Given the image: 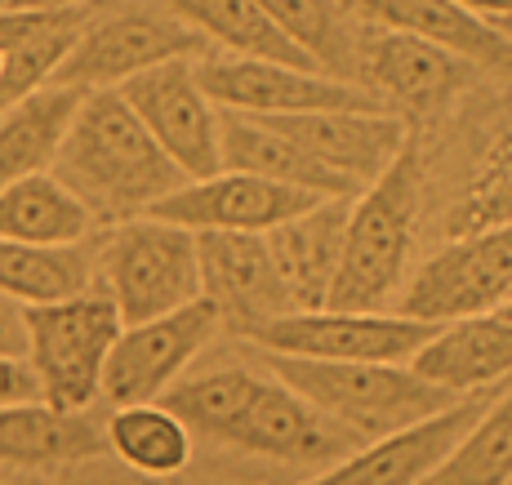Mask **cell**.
<instances>
[{
	"label": "cell",
	"instance_id": "cell-1",
	"mask_svg": "<svg viewBox=\"0 0 512 485\" xmlns=\"http://www.w3.org/2000/svg\"><path fill=\"white\" fill-rule=\"evenodd\" d=\"M161 401L187 423L192 437L250 454V459L281 463V468L321 472L361 445L317 405L285 388L268 365L250 370L241 361H228L196 374L187 370Z\"/></svg>",
	"mask_w": 512,
	"mask_h": 485
},
{
	"label": "cell",
	"instance_id": "cell-2",
	"mask_svg": "<svg viewBox=\"0 0 512 485\" xmlns=\"http://www.w3.org/2000/svg\"><path fill=\"white\" fill-rule=\"evenodd\" d=\"M54 174L94 210V219H139L187 183L165 147L139 121L121 89H90L58 147Z\"/></svg>",
	"mask_w": 512,
	"mask_h": 485
},
{
	"label": "cell",
	"instance_id": "cell-3",
	"mask_svg": "<svg viewBox=\"0 0 512 485\" xmlns=\"http://www.w3.org/2000/svg\"><path fill=\"white\" fill-rule=\"evenodd\" d=\"M423 201V156L410 138L401 156L388 165L361 196L348 205L343 254L334 272L326 308L383 312L406 285V263L415 250Z\"/></svg>",
	"mask_w": 512,
	"mask_h": 485
},
{
	"label": "cell",
	"instance_id": "cell-4",
	"mask_svg": "<svg viewBox=\"0 0 512 485\" xmlns=\"http://www.w3.org/2000/svg\"><path fill=\"white\" fill-rule=\"evenodd\" d=\"M259 356L285 388H294L308 405H317L330 423H339L361 445L392 437L401 428H415V423L441 414L446 405L464 401L432 388L410 365H392V361H312V356H281V352H259Z\"/></svg>",
	"mask_w": 512,
	"mask_h": 485
},
{
	"label": "cell",
	"instance_id": "cell-5",
	"mask_svg": "<svg viewBox=\"0 0 512 485\" xmlns=\"http://www.w3.org/2000/svg\"><path fill=\"white\" fill-rule=\"evenodd\" d=\"M27 312V365L41 383V401L54 410H90L103 397L107 356L121 339L125 321L103 285L76 299L36 303Z\"/></svg>",
	"mask_w": 512,
	"mask_h": 485
},
{
	"label": "cell",
	"instance_id": "cell-6",
	"mask_svg": "<svg viewBox=\"0 0 512 485\" xmlns=\"http://www.w3.org/2000/svg\"><path fill=\"white\" fill-rule=\"evenodd\" d=\"M94 259L107 299L116 303L125 325L179 312L201 299L196 232H187L179 223L152 219V214L125 219L107 232Z\"/></svg>",
	"mask_w": 512,
	"mask_h": 485
},
{
	"label": "cell",
	"instance_id": "cell-7",
	"mask_svg": "<svg viewBox=\"0 0 512 485\" xmlns=\"http://www.w3.org/2000/svg\"><path fill=\"white\" fill-rule=\"evenodd\" d=\"M201 49H205L201 36L161 0L156 5H121L85 18L81 36L67 49L54 81L81 89V94L121 89L130 76L147 72V67H161L170 58H192Z\"/></svg>",
	"mask_w": 512,
	"mask_h": 485
},
{
	"label": "cell",
	"instance_id": "cell-8",
	"mask_svg": "<svg viewBox=\"0 0 512 485\" xmlns=\"http://www.w3.org/2000/svg\"><path fill=\"white\" fill-rule=\"evenodd\" d=\"M437 325L406 312H352V308H308L281 312L250 334L259 352L312 356V361H392L406 365Z\"/></svg>",
	"mask_w": 512,
	"mask_h": 485
},
{
	"label": "cell",
	"instance_id": "cell-9",
	"mask_svg": "<svg viewBox=\"0 0 512 485\" xmlns=\"http://www.w3.org/2000/svg\"><path fill=\"white\" fill-rule=\"evenodd\" d=\"M512 294V223L464 232L401 285L397 312L419 321H459L495 312Z\"/></svg>",
	"mask_w": 512,
	"mask_h": 485
},
{
	"label": "cell",
	"instance_id": "cell-10",
	"mask_svg": "<svg viewBox=\"0 0 512 485\" xmlns=\"http://www.w3.org/2000/svg\"><path fill=\"white\" fill-rule=\"evenodd\" d=\"M205 94L223 112L245 116H303V112H374L383 107L366 85L339 81L317 67L268 63V58H236L219 54L196 63Z\"/></svg>",
	"mask_w": 512,
	"mask_h": 485
},
{
	"label": "cell",
	"instance_id": "cell-11",
	"mask_svg": "<svg viewBox=\"0 0 512 485\" xmlns=\"http://www.w3.org/2000/svg\"><path fill=\"white\" fill-rule=\"evenodd\" d=\"M121 94L187 178H210L223 170V112L205 94L192 58H170L161 67H147L121 85Z\"/></svg>",
	"mask_w": 512,
	"mask_h": 485
},
{
	"label": "cell",
	"instance_id": "cell-12",
	"mask_svg": "<svg viewBox=\"0 0 512 485\" xmlns=\"http://www.w3.org/2000/svg\"><path fill=\"white\" fill-rule=\"evenodd\" d=\"M219 330L223 325H219V312L210 308V299H196L179 312L125 325L112 356H107L103 397L112 405L161 401L192 370L196 356L205 352V343Z\"/></svg>",
	"mask_w": 512,
	"mask_h": 485
},
{
	"label": "cell",
	"instance_id": "cell-13",
	"mask_svg": "<svg viewBox=\"0 0 512 485\" xmlns=\"http://www.w3.org/2000/svg\"><path fill=\"white\" fill-rule=\"evenodd\" d=\"M361 76L388 112H401L406 125L437 121L459 94H464L472 63L450 49L423 41L415 32H388L379 27L374 41L361 45Z\"/></svg>",
	"mask_w": 512,
	"mask_h": 485
},
{
	"label": "cell",
	"instance_id": "cell-14",
	"mask_svg": "<svg viewBox=\"0 0 512 485\" xmlns=\"http://www.w3.org/2000/svg\"><path fill=\"white\" fill-rule=\"evenodd\" d=\"M317 201H326V196H312L303 187L272 183V178L245 170H219L210 178H187L147 214L179 223L187 232H272L277 223L312 210Z\"/></svg>",
	"mask_w": 512,
	"mask_h": 485
},
{
	"label": "cell",
	"instance_id": "cell-15",
	"mask_svg": "<svg viewBox=\"0 0 512 485\" xmlns=\"http://www.w3.org/2000/svg\"><path fill=\"white\" fill-rule=\"evenodd\" d=\"M201 299L219 312V325L250 339L263 321L294 312L263 232H196Z\"/></svg>",
	"mask_w": 512,
	"mask_h": 485
},
{
	"label": "cell",
	"instance_id": "cell-16",
	"mask_svg": "<svg viewBox=\"0 0 512 485\" xmlns=\"http://www.w3.org/2000/svg\"><path fill=\"white\" fill-rule=\"evenodd\" d=\"M285 130L308 156H317L330 174H339L348 187H366L388 170L410 143V125L388 107L374 112H303V116H263Z\"/></svg>",
	"mask_w": 512,
	"mask_h": 485
},
{
	"label": "cell",
	"instance_id": "cell-17",
	"mask_svg": "<svg viewBox=\"0 0 512 485\" xmlns=\"http://www.w3.org/2000/svg\"><path fill=\"white\" fill-rule=\"evenodd\" d=\"M486 401L490 397L481 392V397H464V401L446 405L441 414L415 423V428H401L392 437L357 445L348 459L312 472L299 485H419L441 463V454L472 428V419L481 414Z\"/></svg>",
	"mask_w": 512,
	"mask_h": 485
},
{
	"label": "cell",
	"instance_id": "cell-18",
	"mask_svg": "<svg viewBox=\"0 0 512 485\" xmlns=\"http://www.w3.org/2000/svg\"><path fill=\"white\" fill-rule=\"evenodd\" d=\"M406 365L450 397L495 392L512 379V321L499 312L441 321Z\"/></svg>",
	"mask_w": 512,
	"mask_h": 485
},
{
	"label": "cell",
	"instance_id": "cell-19",
	"mask_svg": "<svg viewBox=\"0 0 512 485\" xmlns=\"http://www.w3.org/2000/svg\"><path fill=\"white\" fill-rule=\"evenodd\" d=\"M357 23L388 27V32H415L423 41L450 49L464 63L512 81V36L499 32L490 18L472 14L459 0H339Z\"/></svg>",
	"mask_w": 512,
	"mask_h": 485
},
{
	"label": "cell",
	"instance_id": "cell-20",
	"mask_svg": "<svg viewBox=\"0 0 512 485\" xmlns=\"http://www.w3.org/2000/svg\"><path fill=\"white\" fill-rule=\"evenodd\" d=\"M107 454V423L49 401L0 405V468H72Z\"/></svg>",
	"mask_w": 512,
	"mask_h": 485
},
{
	"label": "cell",
	"instance_id": "cell-21",
	"mask_svg": "<svg viewBox=\"0 0 512 485\" xmlns=\"http://www.w3.org/2000/svg\"><path fill=\"white\" fill-rule=\"evenodd\" d=\"M343 227H348V201L343 196H326L312 210L263 232L272 263H277L285 290H290V303L299 312L326 308L334 272H339V254H343Z\"/></svg>",
	"mask_w": 512,
	"mask_h": 485
},
{
	"label": "cell",
	"instance_id": "cell-22",
	"mask_svg": "<svg viewBox=\"0 0 512 485\" xmlns=\"http://www.w3.org/2000/svg\"><path fill=\"white\" fill-rule=\"evenodd\" d=\"M219 143H223V170H245V174L272 178V183H290L312 196H343V201L361 196L357 187H348L339 174H330L317 156H308L290 134L277 130L272 121H263V116L223 112Z\"/></svg>",
	"mask_w": 512,
	"mask_h": 485
},
{
	"label": "cell",
	"instance_id": "cell-23",
	"mask_svg": "<svg viewBox=\"0 0 512 485\" xmlns=\"http://www.w3.org/2000/svg\"><path fill=\"white\" fill-rule=\"evenodd\" d=\"M81 98V89L49 81L0 112V187L27 174H45L58 161V147L81 112Z\"/></svg>",
	"mask_w": 512,
	"mask_h": 485
},
{
	"label": "cell",
	"instance_id": "cell-24",
	"mask_svg": "<svg viewBox=\"0 0 512 485\" xmlns=\"http://www.w3.org/2000/svg\"><path fill=\"white\" fill-rule=\"evenodd\" d=\"M94 232V210L58 174H27L0 187V241L81 245Z\"/></svg>",
	"mask_w": 512,
	"mask_h": 485
},
{
	"label": "cell",
	"instance_id": "cell-25",
	"mask_svg": "<svg viewBox=\"0 0 512 485\" xmlns=\"http://www.w3.org/2000/svg\"><path fill=\"white\" fill-rule=\"evenodd\" d=\"M196 450V437L187 423L165 401H139V405H112L107 419V454L134 477L170 481L187 472Z\"/></svg>",
	"mask_w": 512,
	"mask_h": 485
},
{
	"label": "cell",
	"instance_id": "cell-26",
	"mask_svg": "<svg viewBox=\"0 0 512 485\" xmlns=\"http://www.w3.org/2000/svg\"><path fill=\"white\" fill-rule=\"evenodd\" d=\"M161 5H170L205 45H219L223 54L317 67L277 23H272V14L259 5V0H161Z\"/></svg>",
	"mask_w": 512,
	"mask_h": 485
},
{
	"label": "cell",
	"instance_id": "cell-27",
	"mask_svg": "<svg viewBox=\"0 0 512 485\" xmlns=\"http://www.w3.org/2000/svg\"><path fill=\"white\" fill-rule=\"evenodd\" d=\"M98 259L81 245H27V241H0V294L23 308L36 303L76 299L94 290Z\"/></svg>",
	"mask_w": 512,
	"mask_h": 485
},
{
	"label": "cell",
	"instance_id": "cell-28",
	"mask_svg": "<svg viewBox=\"0 0 512 485\" xmlns=\"http://www.w3.org/2000/svg\"><path fill=\"white\" fill-rule=\"evenodd\" d=\"M419 485H512V388H495L472 428Z\"/></svg>",
	"mask_w": 512,
	"mask_h": 485
},
{
	"label": "cell",
	"instance_id": "cell-29",
	"mask_svg": "<svg viewBox=\"0 0 512 485\" xmlns=\"http://www.w3.org/2000/svg\"><path fill=\"white\" fill-rule=\"evenodd\" d=\"M259 5L326 76L361 85V41L352 36V14L339 0H259Z\"/></svg>",
	"mask_w": 512,
	"mask_h": 485
},
{
	"label": "cell",
	"instance_id": "cell-30",
	"mask_svg": "<svg viewBox=\"0 0 512 485\" xmlns=\"http://www.w3.org/2000/svg\"><path fill=\"white\" fill-rule=\"evenodd\" d=\"M512 223V138L499 143V156L486 165V174L477 178V187L468 192L464 205L450 210V232H481V227Z\"/></svg>",
	"mask_w": 512,
	"mask_h": 485
},
{
	"label": "cell",
	"instance_id": "cell-31",
	"mask_svg": "<svg viewBox=\"0 0 512 485\" xmlns=\"http://www.w3.org/2000/svg\"><path fill=\"white\" fill-rule=\"evenodd\" d=\"M36 397H41V383H36L27 356H5L0 352V405L36 401Z\"/></svg>",
	"mask_w": 512,
	"mask_h": 485
},
{
	"label": "cell",
	"instance_id": "cell-32",
	"mask_svg": "<svg viewBox=\"0 0 512 485\" xmlns=\"http://www.w3.org/2000/svg\"><path fill=\"white\" fill-rule=\"evenodd\" d=\"M0 352L5 356H27V312L23 303L0 294Z\"/></svg>",
	"mask_w": 512,
	"mask_h": 485
},
{
	"label": "cell",
	"instance_id": "cell-33",
	"mask_svg": "<svg viewBox=\"0 0 512 485\" xmlns=\"http://www.w3.org/2000/svg\"><path fill=\"white\" fill-rule=\"evenodd\" d=\"M63 485H156V481H147V477H134L130 468H98V459L90 463H72V477H67Z\"/></svg>",
	"mask_w": 512,
	"mask_h": 485
},
{
	"label": "cell",
	"instance_id": "cell-34",
	"mask_svg": "<svg viewBox=\"0 0 512 485\" xmlns=\"http://www.w3.org/2000/svg\"><path fill=\"white\" fill-rule=\"evenodd\" d=\"M459 5L490 18V23H512V0H459Z\"/></svg>",
	"mask_w": 512,
	"mask_h": 485
},
{
	"label": "cell",
	"instance_id": "cell-35",
	"mask_svg": "<svg viewBox=\"0 0 512 485\" xmlns=\"http://www.w3.org/2000/svg\"><path fill=\"white\" fill-rule=\"evenodd\" d=\"M81 0H0V9H76Z\"/></svg>",
	"mask_w": 512,
	"mask_h": 485
},
{
	"label": "cell",
	"instance_id": "cell-36",
	"mask_svg": "<svg viewBox=\"0 0 512 485\" xmlns=\"http://www.w3.org/2000/svg\"><path fill=\"white\" fill-rule=\"evenodd\" d=\"M499 316H504V321H512V294H508V299L504 303H499V308H495Z\"/></svg>",
	"mask_w": 512,
	"mask_h": 485
},
{
	"label": "cell",
	"instance_id": "cell-37",
	"mask_svg": "<svg viewBox=\"0 0 512 485\" xmlns=\"http://www.w3.org/2000/svg\"><path fill=\"white\" fill-rule=\"evenodd\" d=\"M499 27V32H504V36H512V23H495Z\"/></svg>",
	"mask_w": 512,
	"mask_h": 485
},
{
	"label": "cell",
	"instance_id": "cell-38",
	"mask_svg": "<svg viewBox=\"0 0 512 485\" xmlns=\"http://www.w3.org/2000/svg\"><path fill=\"white\" fill-rule=\"evenodd\" d=\"M0 76H5V58H0Z\"/></svg>",
	"mask_w": 512,
	"mask_h": 485
},
{
	"label": "cell",
	"instance_id": "cell-39",
	"mask_svg": "<svg viewBox=\"0 0 512 485\" xmlns=\"http://www.w3.org/2000/svg\"><path fill=\"white\" fill-rule=\"evenodd\" d=\"M504 388H512V379H508V383H504Z\"/></svg>",
	"mask_w": 512,
	"mask_h": 485
}]
</instances>
